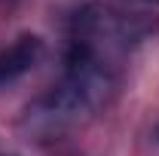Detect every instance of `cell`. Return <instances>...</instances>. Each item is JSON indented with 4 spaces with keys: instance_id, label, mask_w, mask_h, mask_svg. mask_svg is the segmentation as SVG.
Returning <instances> with one entry per match:
<instances>
[{
    "instance_id": "1",
    "label": "cell",
    "mask_w": 159,
    "mask_h": 156,
    "mask_svg": "<svg viewBox=\"0 0 159 156\" xmlns=\"http://www.w3.org/2000/svg\"><path fill=\"white\" fill-rule=\"evenodd\" d=\"M43 55V40L34 34H21L16 43H9L6 49H0V83L19 80L28 74Z\"/></svg>"
},
{
    "instance_id": "2",
    "label": "cell",
    "mask_w": 159,
    "mask_h": 156,
    "mask_svg": "<svg viewBox=\"0 0 159 156\" xmlns=\"http://www.w3.org/2000/svg\"><path fill=\"white\" fill-rule=\"evenodd\" d=\"M150 3H159V0H150Z\"/></svg>"
}]
</instances>
